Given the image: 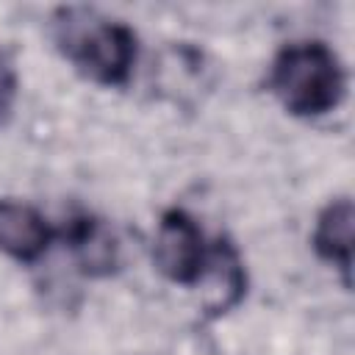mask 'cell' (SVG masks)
Wrapping results in <instances>:
<instances>
[{
	"label": "cell",
	"mask_w": 355,
	"mask_h": 355,
	"mask_svg": "<svg viewBox=\"0 0 355 355\" xmlns=\"http://www.w3.org/2000/svg\"><path fill=\"white\" fill-rule=\"evenodd\" d=\"M72 252L78 269L89 277H108L119 266V244L105 219L94 214H72L55 233Z\"/></svg>",
	"instance_id": "5b68a950"
},
{
	"label": "cell",
	"mask_w": 355,
	"mask_h": 355,
	"mask_svg": "<svg viewBox=\"0 0 355 355\" xmlns=\"http://www.w3.org/2000/svg\"><path fill=\"white\" fill-rule=\"evenodd\" d=\"M50 22L55 47L83 78L100 86L128 83L139 53V39L130 25L83 6H64Z\"/></svg>",
	"instance_id": "6da1fadb"
},
{
	"label": "cell",
	"mask_w": 355,
	"mask_h": 355,
	"mask_svg": "<svg viewBox=\"0 0 355 355\" xmlns=\"http://www.w3.org/2000/svg\"><path fill=\"white\" fill-rule=\"evenodd\" d=\"M311 244L316 255L333 263L344 275V283L349 286V272H352V202L349 197L330 200L319 211Z\"/></svg>",
	"instance_id": "52a82bcc"
},
{
	"label": "cell",
	"mask_w": 355,
	"mask_h": 355,
	"mask_svg": "<svg viewBox=\"0 0 355 355\" xmlns=\"http://www.w3.org/2000/svg\"><path fill=\"white\" fill-rule=\"evenodd\" d=\"M269 89L288 114L313 119L341 105L347 72L324 42H291L277 50L269 67Z\"/></svg>",
	"instance_id": "7a4b0ae2"
},
{
	"label": "cell",
	"mask_w": 355,
	"mask_h": 355,
	"mask_svg": "<svg viewBox=\"0 0 355 355\" xmlns=\"http://www.w3.org/2000/svg\"><path fill=\"white\" fill-rule=\"evenodd\" d=\"M55 239L44 214L22 200H0V252L19 263L39 261Z\"/></svg>",
	"instance_id": "8992f818"
},
{
	"label": "cell",
	"mask_w": 355,
	"mask_h": 355,
	"mask_svg": "<svg viewBox=\"0 0 355 355\" xmlns=\"http://www.w3.org/2000/svg\"><path fill=\"white\" fill-rule=\"evenodd\" d=\"M14 100H17V72H14V67L0 55V125L11 116Z\"/></svg>",
	"instance_id": "ba28073f"
},
{
	"label": "cell",
	"mask_w": 355,
	"mask_h": 355,
	"mask_svg": "<svg viewBox=\"0 0 355 355\" xmlns=\"http://www.w3.org/2000/svg\"><path fill=\"white\" fill-rule=\"evenodd\" d=\"M202 288V311L205 316H222L236 308L247 291V272L236 244L225 236L208 244V258L200 280L194 283Z\"/></svg>",
	"instance_id": "277c9868"
},
{
	"label": "cell",
	"mask_w": 355,
	"mask_h": 355,
	"mask_svg": "<svg viewBox=\"0 0 355 355\" xmlns=\"http://www.w3.org/2000/svg\"><path fill=\"white\" fill-rule=\"evenodd\" d=\"M208 244L202 227L191 214L183 208H169L161 214L155 239H153V263L155 269L178 283V286H194L205 269Z\"/></svg>",
	"instance_id": "3957f363"
}]
</instances>
